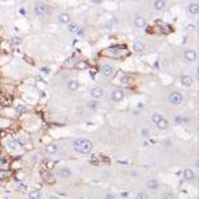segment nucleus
I'll list each match as a JSON object with an SVG mask.
<instances>
[{"label": "nucleus", "mask_w": 199, "mask_h": 199, "mask_svg": "<svg viewBox=\"0 0 199 199\" xmlns=\"http://www.w3.org/2000/svg\"><path fill=\"white\" fill-rule=\"evenodd\" d=\"M197 57H198V53L195 52L194 49H187V51H185V53H183V58L188 62L197 61Z\"/></svg>", "instance_id": "obj_4"}, {"label": "nucleus", "mask_w": 199, "mask_h": 199, "mask_svg": "<svg viewBox=\"0 0 199 199\" xmlns=\"http://www.w3.org/2000/svg\"><path fill=\"white\" fill-rule=\"evenodd\" d=\"M49 199H60V198L56 197V195H51V197H49Z\"/></svg>", "instance_id": "obj_38"}, {"label": "nucleus", "mask_w": 199, "mask_h": 199, "mask_svg": "<svg viewBox=\"0 0 199 199\" xmlns=\"http://www.w3.org/2000/svg\"><path fill=\"white\" fill-rule=\"evenodd\" d=\"M66 25H68V31L71 33H77L78 29H80V24H77V23H74V21L68 23Z\"/></svg>", "instance_id": "obj_18"}, {"label": "nucleus", "mask_w": 199, "mask_h": 199, "mask_svg": "<svg viewBox=\"0 0 199 199\" xmlns=\"http://www.w3.org/2000/svg\"><path fill=\"white\" fill-rule=\"evenodd\" d=\"M141 134L144 135V137H147V135H149V130H147V129H142Z\"/></svg>", "instance_id": "obj_33"}, {"label": "nucleus", "mask_w": 199, "mask_h": 199, "mask_svg": "<svg viewBox=\"0 0 199 199\" xmlns=\"http://www.w3.org/2000/svg\"><path fill=\"white\" fill-rule=\"evenodd\" d=\"M157 128H158V129H162V130L167 129V128H169V121H167V119H166L165 117H162V119L157 124Z\"/></svg>", "instance_id": "obj_21"}, {"label": "nucleus", "mask_w": 199, "mask_h": 199, "mask_svg": "<svg viewBox=\"0 0 199 199\" xmlns=\"http://www.w3.org/2000/svg\"><path fill=\"white\" fill-rule=\"evenodd\" d=\"M166 8V0H155L154 2V9L155 11H163Z\"/></svg>", "instance_id": "obj_15"}, {"label": "nucleus", "mask_w": 199, "mask_h": 199, "mask_svg": "<svg viewBox=\"0 0 199 199\" xmlns=\"http://www.w3.org/2000/svg\"><path fill=\"white\" fill-rule=\"evenodd\" d=\"M167 101H169V104H171V105H181L182 102H183V96H182V93H179V92H171L170 94L167 96Z\"/></svg>", "instance_id": "obj_2"}, {"label": "nucleus", "mask_w": 199, "mask_h": 199, "mask_svg": "<svg viewBox=\"0 0 199 199\" xmlns=\"http://www.w3.org/2000/svg\"><path fill=\"white\" fill-rule=\"evenodd\" d=\"M187 28H188V29H194L195 27H192V24H188V27H187Z\"/></svg>", "instance_id": "obj_39"}, {"label": "nucleus", "mask_w": 199, "mask_h": 199, "mask_svg": "<svg viewBox=\"0 0 199 199\" xmlns=\"http://www.w3.org/2000/svg\"><path fill=\"white\" fill-rule=\"evenodd\" d=\"M90 2H92V4H102L104 0H90Z\"/></svg>", "instance_id": "obj_34"}, {"label": "nucleus", "mask_w": 199, "mask_h": 199, "mask_svg": "<svg viewBox=\"0 0 199 199\" xmlns=\"http://www.w3.org/2000/svg\"><path fill=\"white\" fill-rule=\"evenodd\" d=\"M106 199H115V197L113 194H106V197H105Z\"/></svg>", "instance_id": "obj_35"}, {"label": "nucleus", "mask_w": 199, "mask_h": 199, "mask_svg": "<svg viewBox=\"0 0 199 199\" xmlns=\"http://www.w3.org/2000/svg\"><path fill=\"white\" fill-rule=\"evenodd\" d=\"M57 19H58V23H61V24H68V23H71V16L65 12L60 13Z\"/></svg>", "instance_id": "obj_16"}, {"label": "nucleus", "mask_w": 199, "mask_h": 199, "mask_svg": "<svg viewBox=\"0 0 199 199\" xmlns=\"http://www.w3.org/2000/svg\"><path fill=\"white\" fill-rule=\"evenodd\" d=\"M101 73L105 76V77H112V76L114 74V68L109 64H105V65H102V68H101Z\"/></svg>", "instance_id": "obj_7"}, {"label": "nucleus", "mask_w": 199, "mask_h": 199, "mask_svg": "<svg viewBox=\"0 0 199 199\" xmlns=\"http://www.w3.org/2000/svg\"><path fill=\"white\" fill-rule=\"evenodd\" d=\"M72 147L76 153H80V154H89L93 149V144L89 139L85 138H77L73 141Z\"/></svg>", "instance_id": "obj_1"}, {"label": "nucleus", "mask_w": 199, "mask_h": 199, "mask_svg": "<svg viewBox=\"0 0 199 199\" xmlns=\"http://www.w3.org/2000/svg\"><path fill=\"white\" fill-rule=\"evenodd\" d=\"M8 175V171H0V179H7Z\"/></svg>", "instance_id": "obj_30"}, {"label": "nucleus", "mask_w": 199, "mask_h": 199, "mask_svg": "<svg viewBox=\"0 0 199 199\" xmlns=\"http://www.w3.org/2000/svg\"><path fill=\"white\" fill-rule=\"evenodd\" d=\"M7 146H8L9 150H17V146H16L15 141H8L7 142Z\"/></svg>", "instance_id": "obj_27"}, {"label": "nucleus", "mask_w": 199, "mask_h": 199, "mask_svg": "<svg viewBox=\"0 0 199 199\" xmlns=\"http://www.w3.org/2000/svg\"><path fill=\"white\" fill-rule=\"evenodd\" d=\"M146 186H147V188H150V190H157L159 187V183H158L157 179H149Z\"/></svg>", "instance_id": "obj_19"}, {"label": "nucleus", "mask_w": 199, "mask_h": 199, "mask_svg": "<svg viewBox=\"0 0 199 199\" xmlns=\"http://www.w3.org/2000/svg\"><path fill=\"white\" fill-rule=\"evenodd\" d=\"M174 121H175V124H177V125H181V124H185V122H187L188 118L182 117V115H177V117L174 118Z\"/></svg>", "instance_id": "obj_23"}, {"label": "nucleus", "mask_w": 199, "mask_h": 199, "mask_svg": "<svg viewBox=\"0 0 199 199\" xmlns=\"http://www.w3.org/2000/svg\"><path fill=\"white\" fill-rule=\"evenodd\" d=\"M58 174H60V177L64 178V179L71 178L72 177V170L69 167H61L60 169V171H58Z\"/></svg>", "instance_id": "obj_13"}, {"label": "nucleus", "mask_w": 199, "mask_h": 199, "mask_svg": "<svg viewBox=\"0 0 199 199\" xmlns=\"http://www.w3.org/2000/svg\"><path fill=\"white\" fill-rule=\"evenodd\" d=\"M133 49H134L137 53H142L146 49V44L142 40H135L134 43H133Z\"/></svg>", "instance_id": "obj_6"}, {"label": "nucleus", "mask_w": 199, "mask_h": 199, "mask_svg": "<svg viewBox=\"0 0 199 199\" xmlns=\"http://www.w3.org/2000/svg\"><path fill=\"white\" fill-rule=\"evenodd\" d=\"M86 106H88L90 110H96V109H98L100 102H98V100H90V101H88Z\"/></svg>", "instance_id": "obj_20"}, {"label": "nucleus", "mask_w": 199, "mask_h": 199, "mask_svg": "<svg viewBox=\"0 0 199 199\" xmlns=\"http://www.w3.org/2000/svg\"><path fill=\"white\" fill-rule=\"evenodd\" d=\"M5 162H7V158H3V159H2V165H3V163L5 165Z\"/></svg>", "instance_id": "obj_40"}, {"label": "nucleus", "mask_w": 199, "mask_h": 199, "mask_svg": "<svg viewBox=\"0 0 199 199\" xmlns=\"http://www.w3.org/2000/svg\"><path fill=\"white\" fill-rule=\"evenodd\" d=\"M41 72L45 73V74H48V73H51V69H49L48 66H41Z\"/></svg>", "instance_id": "obj_32"}, {"label": "nucleus", "mask_w": 199, "mask_h": 199, "mask_svg": "<svg viewBox=\"0 0 199 199\" xmlns=\"http://www.w3.org/2000/svg\"><path fill=\"white\" fill-rule=\"evenodd\" d=\"M45 151L49 153V154H56L58 151V146L56 144H48L45 146Z\"/></svg>", "instance_id": "obj_17"}, {"label": "nucleus", "mask_w": 199, "mask_h": 199, "mask_svg": "<svg viewBox=\"0 0 199 199\" xmlns=\"http://www.w3.org/2000/svg\"><path fill=\"white\" fill-rule=\"evenodd\" d=\"M135 199H149V195L144 191H139L137 195H135Z\"/></svg>", "instance_id": "obj_26"}, {"label": "nucleus", "mask_w": 199, "mask_h": 199, "mask_svg": "<svg viewBox=\"0 0 199 199\" xmlns=\"http://www.w3.org/2000/svg\"><path fill=\"white\" fill-rule=\"evenodd\" d=\"M19 12H20V15H24V16L27 15V11H25L24 8H20V9H19Z\"/></svg>", "instance_id": "obj_36"}, {"label": "nucleus", "mask_w": 199, "mask_h": 199, "mask_svg": "<svg viewBox=\"0 0 199 199\" xmlns=\"http://www.w3.org/2000/svg\"><path fill=\"white\" fill-rule=\"evenodd\" d=\"M161 119H162V115H161V114H158V113H154V114L151 115V122H153L154 125H157L158 122L161 121Z\"/></svg>", "instance_id": "obj_24"}, {"label": "nucleus", "mask_w": 199, "mask_h": 199, "mask_svg": "<svg viewBox=\"0 0 199 199\" xmlns=\"http://www.w3.org/2000/svg\"><path fill=\"white\" fill-rule=\"evenodd\" d=\"M183 178L186 179V181H188V182L194 181V179H195V172L192 170H190V169H186V170H183Z\"/></svg>", "instance_id": "obj_14"}, {"label": "nucleus", "mask_w": 199, "mask_h": 199, "mask_svg": "<svg viewBox=\"0 0 199 199\" xmlns=\"http://www.w3.org/2000/svg\"><path fill=\"white\" fill-rule=\"evenodd\" d=\"M181 84L188 88V86H191L192 84H194V78H192L191 76H188V74H183V76H181Z\"/></svg>", "instance_id": "obj_9"}, {"label": "nucleus", "mask_w": 199, "mask_h": 199, "mask_svg": "<svg viewBox=\"0 0 199 199\" xmlns=\"http://www.w3.org/2000/svg\"><path fill=\"white\" fill-rule=\"evenodd\" d=\"M119 82H121L122 85H129L131 82V77L130 76H121V77H119Z\"/></svg>", "instance_id": "obj_22"}, {"label": "nucleus", "mask_w": 199, "mask_h": 199, "mask_svg": "<svg viewBox=\"0 0 199 199\" xmlns=\"http://www.w3.org/2000/svg\"><path fill=\"white\" fill-rule=\"evenodd\" d=\"M134 25H135V28H138V29H144L146 27V19L142 17V16L135 17L134 19Z\"/></svg>", "instance_id": "obj_11"}, {"label": "nucleus", "mask_w": 199, "mask_h": 199, "mask_svg": "<svg viewBox=\"0 0 199 199\" xmlns=\"http://www.w3.org/2000/svg\"><path fill=\"white\" fill-rule=\"evenodd\" d=\"M48 11H49V8H48V5L46 4H39L35 8V13L37 16H45L46 13H48Z\"/></svg>", "instance_id": "obj_8"}, {"label": "nucleus", "mask_w": 199, "mask_h": 199, "mask_svg": "<svg viewBox=\"0 0 199 199\" xmlns=\"http://www.w3.org/2000/svg\"><path fill=\"white\" fill-rule=\"evenodd\" d=\"M125 97V93L122 89H114V90H112V93L109 94V98L112 100L113 102H119L122 101Z\"/></svg>", "instance_id": "obj_3"}, {"label": "nucleus", "mask_w": 199, "mask_h": 199, "mask_svg": "<svg viewBox=\"0 0 199 199\" xmlns=\"http://www.w3.org/2000/svg\"><path fill=\"white\" fill-rule=\"evenodd\" d=\"M78 86H80V84H78L77 80H69V81L66 82V88H68L71 92H76L78 89Z\"/></svg>", "instance_id": "obj_12"}, {"label": "nucleus", "mask_w": 199, "mask_h": 199, "mask_svg": "<svg viewBox=\"0 0 199 199\" xmlns=\"http://www.w3.org/2000/svg\"><path fill=\"white\" fill-rule=\"evenodd\" d=\"M104 94H105V92H104V89H102L101 86H94V88L90 89V96L94 100H100Z\"/></svg>", "instance_id": "obj_5"}, {"label": "nucleus", "mask_w": 199, "mask_h": 199, "mask_svg": "<svg viewBox=\"0 0 199 199\" xmlns=\"http://www.w3.org/2000/svg\"><path fill=\"white\" fill-rule=\"evenodd\" d=\"M163 199H174V194L172 192H166L163 195Z\"/></svg>", "instance_id": "obj_31"}, {"label": "nucleus", "mask_w": 199, "mask_h": 199, "mask_svg": "<svg viewBox=\"0 0 199 199\" xmlns=\"http://www.w3.org/2000/svg\"><path fill=\"white\" fill-rule=\"evenodd\" d=\"M187 12H188V15H191V16H197L198 13H199V5H198V3H191V4H188Z\"/></svg>", "instance_id": "obj_10"}, {"label": "nucleus", "mask_w": 199, "mask_h": 199, "mask_svg": "<svg viewBox=\"0 0 199 199\" xmlns=\"http://www.w3.org/2000/svg\"><path fill=\"white\" fill-rule=\"evenodd\" d=\"M128 195H129L128 192H122V194H121V197H122V198H126V197H128Z\"/></svg>", "instance_id": "obj_37"}, {"label": "nucleus", "mask_w": 199, "mask_h": 199, "mask_svg": "<svg viewBox=\"0 0 199 199\" xmlns=\"http://www.w3.org/2000/svg\"><path fill=\"white\" fill-rule=\"evenodd\" d=\"M21 37H19V36H13L12 37V43H13V45H19V44H21Z\"/></svg>", "instance_id": "obj_28"}, {"label": "nucleus", "mask_w": 199, "mask_h": 199, "mask_svg": "<svg viewBox=\"0 0 199 199\" xmlns=\"http://www.w3.org/2000/svg\"><path fill=\"white\" fill-rule=\"evenodd\" d=\"M27 109H28V108H27L25 105H17V106H16V110H17L19 113H25Z\"/></svg>", "instance_id": "obj_29"}, {"label": "nucleus", "mask_w": 199, "mask_h": 199, "mask_svg": "<svg viewBox=\"0 0 199 199\" xmlns=\"http://www.w3.org/2000/svg\"><path fill=\"white\" fill-rule=\"evenodd\" d=\"M40 198H41V192L39 190H35L29 194V199H40Z\"/></svg>", "instance_id": "obj_25"}]
</instances>
